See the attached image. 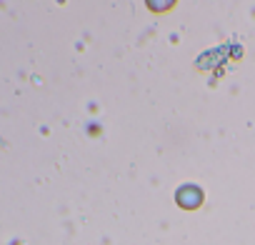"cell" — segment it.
<instances>
[{"label": "cell", "mask_w": 255, "mask_h": 245, "mask_svg": "<svg viewBox=\"0 0 255 245\" xmlns=\"http://www.w3.org/2000/svg\"><path fill=\"white\" fill-rule=\"evenodd\" d=\"M175 198H178V203H180L183 208H188V210H193V208H198V205L203 203V193H200V188H195V185H183Z\"/></svg>", "instance_id": "1"}, {"label": "cell", "mask_w": 255, "mask_h": 245, "mask_svg": "<svg viewBox=\"0 0 255 245\" xmlns=\"http://www.w3.org/2000/svg\"><path fill=\"white\" fill-rule=\"evenodd\" d=\"M145 3H148V8H150V10L163 13V10H170V8H173L175 0H145Z\"/></svg>", "instance_id": "2"}]
</instances>
